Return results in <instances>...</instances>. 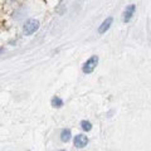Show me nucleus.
Returning <instances> with one entry per match:
<instances>
[{"mask_svg":"<svg viewBox=\"0 0 151 151\" xmlns=\"http://www.w3.org/2000/svg\"><path fill=\"white\" fill-rule=\"evenodd\" d=\"M38 29H39V22H38L37 19H29V20L25 22L23 32H24L25 35H32L33 33H35Z\"/></svg>","mask_w":151,"mask_h":151,"instance_id":"nucleus-1","label":"nucleus"},{"mask_svg":"<svg viewBox=\"0 0 151 151\" xmlns=\"http://www.w3.org/2000/svg\"><path fill=\"white\" fill-rule=\"evenodd\" d=\"M97 64H98V57L97 55H92L91 58H88L86 60V63L83 64V67H82L83 73H86V74L92 73Z\"/></svg>","mask_w":151,"mask_h":151,"instance_id":"nucleus-2","label":"nucleus"},{"mask_svg":"<svg viewBox=\"0 0 151 151\" xmlns=\"http://www.w3.org/2000/svg\"><path fill=\"white\" fill-rule=\"evenodd\" d=\"M73 144H74V146L77 149H83V147H86L87 146L88 139H87V136H84V135H77L74 137V140H73Z\"/></svg>","mask_w":151,"mask_h":151,"instance_id":"nucleus-3","label":"nucleus"},{"mask_svg":"<svg viewBox=\"0 0 151 151\" xmlns=\"http://www.w3.org/2000/svg\"><path fill=\"white\" fill-rule=\"evenodd\" d=\"M135 10H136V5H134V4H131V5H129L125 9V13H124V22L125 23H129L135 14Z\"/></svg>","mask_w":151,"mask_h":151,"instance_id":"nucleus-4","label":"nucleus"},{"mask_svg":"<svg viewBox=\"0 0 151 151\" xmlns=\"http://www.w3.org/2000/svg\"><path fill=\"white\" fill-rule=\"evenodd\" d=\"M111 24H112V18H107L106 20L100 25V28H98V33H100V34H103V33H106L108 29H110Z\"/></svg>","mask_w":151,"mask_h":151,"instance_id":"nucleus-5","label":"nucleus"},{"mask_svg":"<svg viewBox=\"0 0 151 151\" xmlns=\"http://www.w3.org/2000/svg\"><path fill=\"white\" fill-rule=\"evenodd\" d=\"M70 137H72V134H70V130H63L62 132H60V140L63 141V142H68V141L70 140Z\"/></svg>","mask_w":151,"mask_h":151,"instance_id":"nucleus-6","label":"nucleus"},{"mask_svg":"<svg viewBox=\"0 0 151 151\" xmlns=\"http://www.w3.org/2000/svg\"><path fill=\"white\" fill-rule=\"evenodd\" d=\"M52 106L57 107V108H60L63 106V100H60L59 97H53V100H52Z\"/></svg>","mask_w":151,"mask_h":151,"instance_id":"nucleus-7","label":"nucleus"},{"mask_svg":"<svg viewBox=\"0 0 151 151\" xmlns=\"http://www.w3.org/2000/svg\"><path fill=\"white\" fill-rule=\"evenodd\" d=\"M81 127H82V130L83 131H86V132H88V131H91L92 130V124L89 121H82L81 122Z\"/></svg>","mask_w":151,"mask_h":151,"instance_id":"nucleus-8","label":"nucleus"},{"mask_svg":"<svg viewBox=\"0 0 151 151\" xmlns=\"http://www.w3.org/2000/svg\"><path fill=\"white\" fill-rule=\"evenodd\" d=\"M3 50H4V49H3V48H0V53H1V52H3Z\"/></svg>","mask_w":151,"mask_h":151,"instance_id":"nucleus-9","label":"nucleus"}]
</instances>
